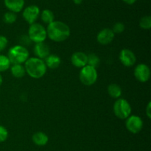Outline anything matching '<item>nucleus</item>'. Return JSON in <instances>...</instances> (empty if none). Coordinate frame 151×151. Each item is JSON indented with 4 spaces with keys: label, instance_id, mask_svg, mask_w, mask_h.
<instances>
[{
    "label": "nucleus",
    "instance_id": "obj_13",
    "mask_svg": "<svg viewBox=\"0 0 151 151\" xmlns=\"http://www.w3.org/2000/svg\"><path fill=\"white\" fill-rule=\"evenodd\" d=\"M34 53L37 58H39L41 59H45L47 56L50 55V47L45 44L44 42L35 43V45L34 47Z\"/></svg>",
    "mask_w": 151,
    "mask_h": 151
},
{
    "label": "nucleus",
    "instance_id": "obj_26",
    "mask_svg": "<svg viewBox=\"0 0 151 151\" xmlns=\"http://www.w3.org/2000/svg\"><path fill=\"white\" fill-rule=\"evenodd\" d=\"M7 43H8L7 38L4 36H0V51H2L6 48Z\"/></svg>",
    "mask_w": 151,
    "mask_h": 151
},
{
    "label": "nucleus",
    "instance_id": "obj_16",
    "mask_svg": "<svg viewBox=\"0 0 151 151\" xmlns=\"http://www.w3.org/2000/svg\"><path fill=\"white\" fill-rule=\"evenodd\" d=\"M32 139L34 144L38 146H44L47 144L49 141L47 135L43 132H37V133H34Z\"/></svg>",
    "mask_w": 151,
    "mask_h": 151
},
{
    "label": "nucleus",
    "instance_id": "obj_18",
    "mask_svg": "<svg viewBox=\"0 0 151 151\" xmlns=\"http://www.w3.org/2000/svg\"><path fill=\"white\" fill-rule=\"evenodd\" d=\"M11 73L16 78H22L26 73V70L21 64H15L11 67Z\"/></svg>",
    "mask_w": 151,
    "mask_h": 151
},
{
    "label": "nucleus",
    "instance_id": "obj_17",
    "mask_svg": "<svg viewBox=\"0 0 151 151\" xmlns=\"http://www.w3.org/2000/svg\"><path fill=\"white\" fill-rule=\"evenodd\" d=\"M108 93L114 99H119L122 95V89L118 84H111L108 87Z\"/></svg>",
    "mask_w": 151,
    "mask_h": 151
},
{
    "label": "nucleus",
    "instance_id": "obj_4",
    "mask_svg": "<svg viewBox=\"0 0 151 151\" xmlns=\"http://www.w3.org/2000/svg\"><path fill=\"white\" fill-rule=\"evenodd\" d=\"M28 36L31 41L35 43L44 42L47 36V30L41 24L35 22L30 25L28 30Z\"/></svg>",
    "mask_w": 151,
    "mask_h": 151
},
{
    "label": "nucleus",
    "instance_id": "obj_8",
    "mask_svg": "<svg viewBox=\"0 0 151 151\" xmlns=\"http://www.w3.org/2000/svg\"><path fill=\"white\" fill-rule=\"evenodd\" d=\"M134 76L140 82H146L150 78V68L145 64H139L134 69Z\"/></svg>",
    "mask_w": 151,
    "mask_h": 151
},
{
    "label": "nucleus",
    "instance_id": "obj_25",
    "mask_svg": "<svg viewBox=\"0 0 151 151\" xmlns=\"http://www.w3.org/2000/svg\"><path fill=\"white\" fill-rule=\"evenodd\" d=\"M8 137V131L7 129L2 125H0V142L6 141Z\"/></svg>",
    "mask_w": 151,
    "mask_h": 151
},
{
    "label": "nucleus",
    "instance_id": "obj_7",
    "mask_svg": "<svg viewBox=\"0 0 151 151\" xmlns=\"http://www.w3.org/2000/svg\"><path fill=\"white\" fill-rule=\"evenodd\" d=\"M125 126L128 131L132 133H138L143 127V121L139 116L136 115H129L126 118Z\"/></svg>",
    "mask_w": 151,
    "mask_h": 151
},
{
    "label": "nucleus",
    "instance_id": "obj_22",
    "mask_svg": "<svg viewBox=\"0 0 151 151\" xmlns=\"http://www.w3.org/2000/svg\"><path fill=\"white\" fill-rule=\"evenodd\" d=\"M139 26L144 30H149L151 28V17L150 16H143L139 21Z\"/></svg>",
    "mask_w": 151,
    "mask_h": 151
},
{
    "label": "nucleus",
    "instance_id": "obj_28",
    "mask_svg": "<svg viewBox=\"0 0 151 151\" xmlns=\"http://www.w3.org/2000/svg\"><path fill=\"white\" fill-rule=\"evenodd\" d=\"M122 1L128 4H133L137 1V0H122Z\"/></svg>",
    "mask_w": 151,
    "mask_h": 151
},
{
    "label": "nucleus",
    "instance_id": "obj_19",
    "mask_svg": "<svg viewBox=\"0 0 151 151\" xmlns=\"http://www.w3.org/2000/svg\"><path fill=\"white\" fill-rule=\"evenodd\" d=\"M41 20L44 22V23L50 24L51 22H52L54 21L55 16L54 13H52V11H51L49 9H45V10H43L41 13Z\"/></svg>",
    "mask_w": 151,
    "mask_h": 151
},
{
    "label": "nucleus",
    "instance_id": "obj_2",
    "mask_svg": "<svg viewBox=\"0 0 151 151\" xmlns=\"http://www.w3.org/2000/svg\"><path fill=\"white\" fill-rule=\"evenodd\" d=\"M25 63V70L28 75L33 78H40L45 75L47 66L43 59L37 57L28 58Z\"/></svg>",
    "mask_w": 151,
    "mask_h": 151
},
{
    "label": "nucleus",
    "instance_id": "obj_21",
    "mask_svg": "<svg viewBox=\"0 0 151 151\" xmlns=\"http://www.w3.org/2000/svg\"><path fill=\"white\" fill-rule=\"evenodd\" d=\"M10 63L8 57L4 55H0V72H4L10 68Z\"/></svg>",
    "mask_w": 151,
    "mask_h": 151
},
{
    "label": "nucleus",
    "instance_id": "obj_1",
    "mask_svg": "<svg viewBox=\"0 0 151 151\" xmlns=\"http://www.w3.org/2000/svg\"><path fill=\"white\" fill-rule=\"evenodd\" d=\"M47 33L51 40L60 42L69 38L70 36V28L64 22L60 21H53L48 25Z\"/></svg>",
    "mask_w": 151,
    "mask_h": 151
},
{
    "label": "nucleus",
    "instance_id": "obj_23",
    "mask_svg": "<svg viewBox=\"0 0 151 151\" xmlns=\"http://www.w3.org/2000/svg\"><path fill=\"white\" fill-rule=\"evenodd\" d=\"M4 21L7 24H13L16 22L17 16H16V13H13L12 11H8L4 13Z\"/></svg>",
    "mask_w": 151,
    "mask_h": 151
},
{
    "label": "nucleus",
    "instance_id": "obj_9",
    "mask_svg": "<svg viewBox=\"0 0 151 151\" xmlns=\"http://www.w3.org/2000/svg\"><path fill=\"white\" fill-rule=\"evenodd\" d=\"M40 15V9L39 7L35 4H32L24 10L23 11V17L24 20L27 22L32 25V24L35 23V21L38 19V16Z\"/></svg>",
    "mask_w": 151,
    "mask_h": 151
},
{
    "label": "nucleus",
    "instance_id": "obj_5",
    "mask_svg": "<svg viewBox=\"0 0 151 151\" xmlns=\"http://www.w3.org/2000/svg\"><path fill=\"white\" fill-rule=\"evenodd\" d=\"M97 71L95 68L86 65L82 68L80 72V80L83 84L91 86L97 81Z\"/></svg>",
    "mask_w": 151,
    "mask_h": 151
},
{
    "label": "nucleus",
    "instance_id": "obj_15",
    "mask_svg": "<svg viewBox=\"0 0 151 151\" xmlns=\"http://www.w3.org/2000/svg\"><path fill=\"white\" fill-rule=\"evenodd\" d=\"M47 68L48 67L50 69H56L60 66L61 63L60 58L58 56L55 54H50L44 61Z\"/></svg>",
    "mask_w": 151,
    "mask_h": 151
},
{
    "label": "nucleus",
    "instance_id": "obj_27",
    "mask_svg": "<svg viewBox=\"0 0 151 151\" xmlns=\"http://www.w3.org/2000/svg\"><path fill=\"white\" fill-rule=\"evenodd\" d=\"M146 115L149 118H151V102H150L146 107Z\"/></svg>",
    "mask_w": 151,
    "mask_h": 151
},
{
    "label": "nucleus",
    "instance_id": "obj_14",
    "mask_svg": "<svg viewBox=\"0 0 151 151\" xmlns=\"http://www.w3.org/2000/svg\"><path fill=\"white\" fill-rule=\"evenodd\" d=\"M4 4L10 11L19 13L24 6V0H4Z\"/></svg>",
    "mask_w": 151,
    "mask_h": 151
},
{
    "label": "nucleus",
    "instance_id": "obj_29",
    "mask_svg": "<svg viewBox=\"0 0 151 151\" xmlns=\"http://www.w3.org/2000/svg\"><path fill=\"white\" fill-rule=\"evenodd\" d=\"M73 1L76 4H81L83 2V0H73Z\"/></svg>",
    "mask_w": 151,
    "mask_h": 151
},
{
    "label": "nucleus",
    "instance_id": "obj_20",
    "mask_svg": "<svg viewBox=\"0 0 151 151\" xmlns=\"http://www.w3.org/2000/svg\"><path fill=\"white\" fill-rule=\"evenodd\" d=\"M100 63V59L98 56L95 53H89L87 55V65L92 66L94 68H97Z\"/></svg>",
    "mask_w": 151,
    "mask_h": 151
},
{
    "label": "nucleus",
    "instance_id": "obj_10",
    "mask_svg": "<svg viewBox=\"0 0 151 151\" xmlns=\"http://www.w3.org/2000/svg\"><path fill=\"white\" fill-rule=\"evenodd\" d=\"M119 60L125 67H131L136 63L137 58L132 50L129 49H122L119 53Z\"/></svg>",
    "mask_w": 151,
    "mask_h": 151
},
{
    "label": "nucleus",
    "instance_id": "obj_12",
    "mask_svg": "<svg viewBox=\"0 0 151 151\" xmlns=\"http://www.w3.org/2000/svg\"><path fill=\"white\" fill-rule=\"evenodd\" d=\"M71 62L76 68H83L87 65V55L83 52H75L71 57Z\"/></svg>",
    "mask_w": 151,
    "mask_h": 151
},
{
    "label": "nucleus",
    "instance_id": "obj_3",
    "mask_svg": "<svg viewBox=\"0 0 151 151\" xmlns=\"http://www.w3.org/2000/svg\"><path fill=\"white\" fill-rule=\"evenodd\" d=\"M10 63L15 64L24 63L29 58V51L27 49L21 44L12 47L9 50L8 55H7Z\"/></svg>",
    "mask_w": 151,
    "mask_h": 151
},
{
    "label": "nucleus",
    "instance_id": "obj_30",
    "mask_svg": "<svg viewBox=\"0 0 151 151\" xmlns=\"http://www.w3.org/2000/svg\"><path fill=\"white\" fill-rule=\"evenodd\" d=\"M2 81H3L2 76H1V74H0V86H1V84H2Z\"/></svg>",
    "mask_w": 151,
    "mask_h": 151
},
{
    "label": "nucleus",
    "instance_id": "obj_6",
    "mask_svg": "<svg viewBox=\"0 0 151 151\" xmlns=\"http://www.w3.org/2000/svg\"><path fill=\"white\" fill-rule=\"evenodd\" d=\"M114 113L120 119H126L131 113V107L129 102L124 99H118L114 105Z\"/></svg>",
    "mask_w": 151,
    "mask_h": 151
},
{
    "label": "nucleus",
    "instance_id": "obj_11",
    "mask_svg": "<svg viewBox=\"0 0 151 151\" xmlns=\"http://www.w3.org/2000/svg\"><path fill=\"white\" fill-rule=\"evenodd\" d=\"M114 35L115 34L114 33L112 30L109 28H104L98 33L97 36V40L100 44L106 45L110 44L113 41Z\"/></svg>",
    "mask_w": 151,
    "mask_h": 151
},
{
    "label": "nucleus",
    "instance_id": "obj_24",
    "mask_svg": "<svg viewBox=\"0 0 151 151\" xmlns=\"http://www.w3.org/2000/svg\"><path fill=\"white\" fill-rule=\"evenodd\" d=\"M125 30V25L122 22H117V23L114 24L112 28V31L114 32V33L119 34L122 33Z\"/></svg>",
    "mask_w": 151,
    "mask_h": 151
}]
</instances>
